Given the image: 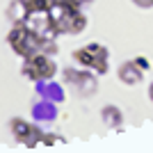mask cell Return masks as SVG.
<instances>
[{
    "label": "cell",
    "mask_w": 153,
    "mask_h": 153,
    "mask_svg": "<svg viewBox=\"0 0 153 153\" xmlns=\"http://www.w3.org/2000/svg\"><path fill=\"white\" fill-rule=\"evenodd\" d=\"M7 41L12 46V51L21 57H30L39 53V32L34 27H27L25 23H16L12 32L7 34Z\"/></svg>",
    "instance_id": "1"
},
{
    "label": "cell",
    "mask_w": 153,
    "mask_h": 153,
    "mask_svg": "<svg viewBox=\"0 0 153 153\" xmlns=\"http://www.w3.org/2000/svg\"><path fill=\"white\" fill-rule=\"evenodd\" d=\"M55 71H57V66L51 59V55H46L41 51L25 57V64H23V76L30 80H48L55 76Z\"/></svg>",
    "instance_id": "2"
},
{
    "label": "cell",
    "mask_w": 153,
    "mask_h": 153,
    "mask_svg": "<svg viewBox=\"0 0 153 153\" xmlns=\"http://www.w3.org/2000/svg\"><path fill=\"white\" fill-rule=\"evenodd\" d=\"M76 62H80L82 66H89V69H96L98 73H105L108 71V51L98 44L85 46V48H78L73 53Z\"/></svg>",
    "instance_id": "3"
},
{
    "label": "cell",
    "mask_w": 153,
    "mask_h": 153,
    "mask_svg": "<svg viewBox=\"0 0 153 153\" xmlns=\"http://www.w3.org/2000/svg\"><path fill=\"white\" fill-rule=\"evenodd\" d=\"M9 128H12V133H14V137H16V140L25 142V144H30V146H32L30 135L39 133V130H34V128H32L30 123H25L23 119H12V121H9Z\"/></svg>",
    "instance_id": "4"
},
{
    "label": "cell",
    "mask_w": 153,
    "mask_h": 153,
    "mask_svg": "<svg viewBox=\"0 0 153 153\" xmlns=\"http://www.w3.org/2000/svg\"><path fill=\"white\" fill-rule=\"evenodd\" d=\"M27 12L32 14H46L51 12V0H27Z\"/></svg>",
    "instance_id": "5"
},
{
    "label": "cell",
    "mask_w": 153,
    "mask_h": 153,
    "mask_svg": "<svg viewBox=\"0 0 153 153\" xmlns=\"http://www.w3.org/2000/svg\"><path fill=\"white\" fill-rule=\"evenodd\" d=\"M55 7L57 12H69V9H78L80 2L78 0H51V9Z\"/></svg>",
    "instance_id": "6"
},
{
    "label": "cell",
    "mask_w": 153,
    "mask_h": 153,
    "mask_svg": "<svg viewBox=\"0 0 153 153\" xmlns=\"http://www.w3.org/2000/svg\"><path fill=\"white\" fill-rule=\"evenodd\" d=\"M135 64H137V66H140V71H144V69H146V71H149V59H144V57H140V59H135Z\"/></svg>",
    "instance_id": "7"
},
{
    "label": "cell",
    "mask_w": 153,
    "mask_h": 153,
    "mask_svg": "<svg viewBox=\"0 0 153 153\" xmlns=\"http://www.w3.org/2000/svg\"><path fill=\"white\" fill-rule=\"evenodd\" d=\"M149 96H151V101H153V85H151V89H149Z\"/></svg>",
    "instance_id": "8"
}]
</instances>
